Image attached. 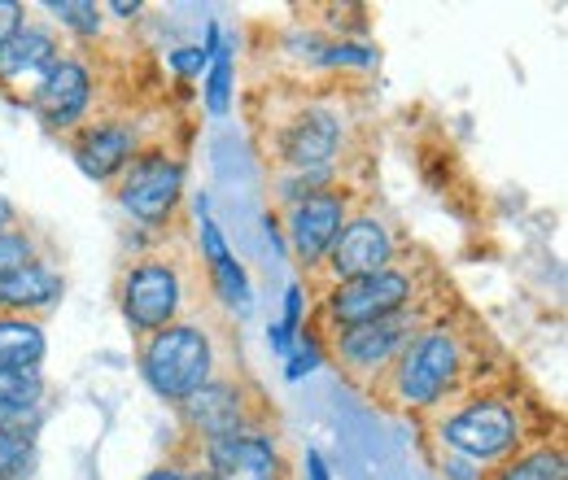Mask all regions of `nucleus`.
<instances>
[{"instance_id":"obj_1","label":"nucleus","mask_w":568,"mask_h":480,"mask_svg":"<svg viewBox=\"0 0 568 480\" xmlns=\"http://www.w3.org/2000/svg\"><path fill=\"white\" fill-rule=\"evenodd\" d=\"M141 367L144 380L162 398L189 402L202 385H211V341H206V333H197L189 324H166L162 333H153Z\"/></svg>"},{"instance_id":"obj_2","label":"nucleus","mask_w":568,"mask_h":480,"mask_svg":"<svg viewBox=\"0 0 568 480\" xmlns=\"http://www.w3.org/2000/svg\"><path fill=\"white\" fill-rule=\"evenodd\" d=\"M455 371H459V345L446 328H433L407 345L403 367H398V394L412 407H428L450 389Z\"/></svg>"},{"instance_id":"obj_3","label":"nucleus","mask_w":568,"mask_h":480,"mask_svg":"<svg viewBox=\"0 0 568 480\" xmlns=\"http://www.w3.org/2000/svg\"><path fill=\"white\" fill-rule=\"evenodd\" d=\"M516 437H520V423H516L511 407H503V402H473L468 411L442 423V441L473 463L507 455L516 446Z\"/></svg>"},{"instance_id":"obj_4","label":"nucleus","mask_w":568,"mask_h":480,"mask_svg":"<svg viewBox=\"0 0 568 480\" xmlns=\"http://www.w3.org/2000/svg\"><path fill=\"white\" fill-rule=\"evenodd\" d=\"M412 297V279L398 272H376L363 275V279H342L328 297V310L333 319H342L346 328L358 324H376V319H389L407 306Z\"/></svg>"},{"instance_id":"obj_5","label":"nucleus","mask_w":568,"mask_h":480,"mask_svg":"<svg viewBox=\"0 0 568 480\" xmlns=\"http://www.w3.org/2000/svg\"><path fill=\"white\" fill-rule=\"evenodd\" d=\"M180 188H184V171L175 157L166 153H144L128 166V180H123V206L132 210L141 223H162L175 202H180Z\"/></svg>"},{"instance_id":"obj_6","label":"nucleus","mask_w":568,"mask_h":480,"mask_svg":"<svg viewBox=\"0 0 568 480\" xmlns=\"http://www.w3.org/2000/svg\"><path fill=\"white\" fill-rule=\"evenodd\" d=\"M180 310V279L162 263H144L123 284V315L141 333H162Z\"/></svg>"},{"instance_id":"obj_7","label":"nucleus","mask_w":568,"mask_h":480,"mask_svg":"<svg viewBox=\"0 0 568 480\" xmlns=\"http://www.w3.org/2000/svg\"><path fill=\"white\" fill-rule=\"evenodd\" d=\"M328 254H333V275L342 284V279H363V275L389 272L394 241H389L385 223L355 218V223H342V232H337V241H333Z\"/></svg>"},{"instance_id":"obj_8","label":"nucleus","mask_w":568,"mask_h":480,"mask_svg":"<svg viewBox=\"0 0 568 480\" xmlns=\"http://www.w3.org/2000/svg\"><path fill=\"white\" fill-rule=\"evenodd\" d=\"M342 223H346V202L337 193H315V197L297 202L293 223H288V236H293L297 258L302 263H320L333 249Z\"/></svg>"},{"instance_id":"obj_9","label":"nucleus","mask_w":568,"mask_h":480,"mask_svg":"<svg viewBox=\"0 0 568 480\" xmlns=\"http://www.w3.org/2000/svg\"><path fill=\"white\" fill-rule=\"evenodd\" d=\"M88 96H92L88 70L79 62H53V70L40 79L31 105L49 127H71L74 119L88 110Z\"/></svg>"},{"instance_id":"obj_10","label":"nucleus","mask_w":568,"mask_h":480,"mask_svg":"<svg viewBox=\"0 0 568 480\" xmlns=\"http://www.w3.org/2000/svg\"><path fill=\"white\" fill-rule=\"evenodd\" d=\"M211 480H281V459L267 437H219L211 441Z\"/></svg>"},{"instance_id":"obj_11","label":"nucleus","mask_w":568,"mask_h":480,"mask_svg":"<svg viewBox=\"0 0 568 480\" xmlns=\"http://www.w3.org/2000/svg\"><path fill=\"white\" fill-rule=\"evenodd\" d=\"M337 140H342L337 119L324 114V110H311V114H302V119H293V123L284 127L281 153H284V162L297 166V171H306V166L320 171V166L333 157Z\"/></svg>"},{"instance_id":"obj_12","label":"nucleus","mask_w":568,"mask_h":480,"mask_svg":"<svg viewBox=\"0 0 568 480\" xmlns=\"http://www.w3.org/2000/svg\"><path fill=\"white\" fill-rule=\"evenodd\" d=\"M403 337H407V319L403 315H389V319H376V324H358V328H346V337H342V358L358 371H372L403 345Z\"/></svg>"},{"instance_id":"obj_13","label":"nucleus","mask_w":568,"mask_h":480,"mask_svg":"<svg viewBox=\"0 0 568 480\" xmlns=\"http://www.w3.org/2000/svg\"><path fill=\"white\" fill-rule=\"evenodd\" d=\"M184 411H189V423H193L197 432H206L211 441L241 432V394H236L232 385H202V389L184 402Z\"/></svg>"},{"instance_id":"obj_14","label":"nucleus","mask_w":568,"mask_h":480,"mask_svg":"<svg viewBox=\"0 0 568 480\" xmlns=\"http://www.w3.org/2000/svg\"><path fill=\"white\" fill-rule=\"evenodd\" d=\"M132 149H136V140H132L128 127L105 123V127H92L88 136L79 140L74 157H79V166H83L92 180H110L114 171H123V166L132 162Z\"/></svg>"},{"instance_id":"obj_15","label":"nucleus","mask_w":568,"mask_h":480,"mask_svg":"<svg viewBox=\"0 0 568 480\" xmlns=\"http://www.w3.org/2000/svg\"><path fill=\"white\" fill-rule=\"evenodd\" d=\"M53 53H58V44H53V35L49 31H40V27H18L4 44H0V74L4 79H27V74H36V70H53Z\"/></svg>"},{"instance_id":"obj_16","label":"nucleus","mask_w":568,"mask_h":480,"mask_svg":"<svg viewBox=\"0 0 568 480\" xmlns=\"http://www.w3.org/2000/svg\"><path fill=\"white\" fill-rule=\"evenodd\" d=\"M53 297H62V275L40 267V263L0 279V306H9V310H36V306H49Z\"/></svg>"},{"instance_id":"obj_17","label":"nucleus","mask_w":568,"mask_h":480,"mask_svg":"<svg viewBox=\"0 0 568 480\" xmlns=\"http://www.w3.org/2000/svg\"><path fill=\"white\" fill-rule=\"evenodd\" d=\"M202 249H206V258H211L223 302H232L236 310H250V279L241 272V263L227 254V245H223V236H219L214 223H202Z\"/></svg>"},{"instance_id":"obj_18","label":"nucleus","mask_w":568,"mask_h":480,"mask_svg":"<svg viewBox=\"0 0 568 480\" xmlns=\"http://www.w3.org/2000/svg\"><path fill=\"white\" fill-rule=\"evenodd\" d=\"M44 358V333L31 319H0V371H27Z\"/></svg>"},{"instance_id":"obj_19","label":"nucleus","mask_w":568,"mask_h":480,"mask_svg":"<svg viewBox=\"0 0 568 480\" xmlns=\"http://www.w3.org/2000/svg\"><path fill=\"white\" fill-rule=\"evenodd\" d=\"M44 394V380L36 367L27 371H0V423H22L27 415L36 411Z\"/></svg>"},{"instance_id":"obj_20","label":"nucleus","mask_w":568,"mask_h":480,"mask_svg":"<svg viewBox=\"0 0 568 480\" xmlns=\"http://www.w3.org/2000/svg\"><path fill=\"white\" fill-rule=\"evenodd\" d=\"M36 463V441L22 423H0V480H27Z\"/></svg>"},{"instance_id":"obj_21","label":"nucleus","mask_w":568,"mask_h":480,"mask_svg":"<svg viewBox=\"0 0 568 480\" xmlns=\"http://www.w3.org/2000/svg\"><path fill=\"white\" fill-rule=\"evenodd\" d=\"M498 480H565V455H556V450H538V455L511 463Z\"/></svg>"},{"instance_id":"obj_22","label":"nucleus","mask_w":568,"mask_h":480,"mask_svg":"<svg viewBox=\"0 0 568 480\" xmlns=\"http://www.w3.org/2000/svg\"><path fill=\"white\" fill-rule=\"evenodd\" d=\"M49 13H58L79 35H97L101 31V9L92 0H49Z\"/></svg>"},{"instance_id":"obj_23","label":"nucleus","mask_w":568,"mask_h":480,"mask_svg":"<svg viewBox=\"0 0 568 480\" xmlns=\"http://www.w3.org/2000/svg\"><path fill=\"white\" fill-rule=\"evenodd\" d=\"M211 53H214V70H211V79H206V105H211V114H227V96H232V62H227L223 49H211Z\"/></svg>"},{"instance_id":"obj_24","label":"nucleus","mask_w":568,"mask_h":480,"mask_svg":"<svg viewBox=\"0 0 568 480\" xmlns=\"http://www.w3.org/2000/svg\"><path fill=\"white\" fill-rule=\"evenodd\" d=\"M36 263V245L18 232H0V279Z\"/></svg>"},{"instance_id":"obj_25","label":"nucleus","mask_w":568,"mask_h":480,"mask_svg":"<svg viewBox=\"0 0 568 480\" xmlns=\"http://www.w3.org/2000/svg\"><path fill=\"white\" fill-rule=\"evenodd\" d=\"M297 319H302V288H297V284H288V293H284V324L281 328H272V345H276L281 354H288V345H293Z\"/></svg>"},{"instance_id":"obj_26","label":"nucleus","mask_w":568,"mask_h":480,"mask_svg":"<svg viewBox=\"0 0 568 480\" xmlns=\"http://www.w3.org/2000/svg\"><path fill=\"white\" fill-rule=\"evenodd\" d=\"M206 58L211 53H202V49H180V53H171V67L180 70V74H202Z\"/></svg>"},{"instance_id":"obj_27","label":"nucleus","mask_w":568,"mask_h":480,"mask_svg":"<svg viewBox=\"0 0 568 480\" xmlns=\"http://www.w3.org/2000/svg\"><path fill=\"white\" fill-rule=\"evenodd\" d=\"M18 27H22V9H18L13 0H0V44H4Z\"/></svg>"},{"instance_id":"obj_28","label":"nucleus","mask_w":568,"mask_h":480,"mask_svg":"<svg viewBox=\"0 0 568 480\" xmlns=\"http://www.w3.org/2000/svg\"><path fill=\"white\" fill-rule=\"evenodd\" d=\"M324 62H355V67H372V53H367V49H351V44H342V49H328V53H324Z\"/></svg>"},{"instance_id":"obj_29","label":"nucleus","mask_w":568,"mask_h":480,"mask_svg":"<svg viewBox=\"0 0 568 480\" xmlns=\"http://www.w3.org/2000/svg\"><path fill=\"white\" fill-rule=\"evenodd\" d=\"M315 362H320V354H315V349H302V354L288 362V380H297L302 371H315Z\"/></svg>"},{"instance_id":"obj_30","label":"nucleus","mask_w":568,"mask_h":480,"mask_svg":"<svg viewBox=\"0 0 568 480\" xmlns=\"http://www.w3.org/2000/svg\"><path fill=\"white\" fill-rule=\"evenodd\" d=\"M446 472H450V480H473V459H450Z\"/></svg>"},{"instance_id":"obj_31","label":"nucleus","mask_w":568,"mask_h":480,"mask_svg":"<svg viewBox=\"0 0 568 480\" xmlns=\"http://www.w3.org/2000/svg\"><path fill=\"white\" fill-rule=\"evenodd\" d=\"M306 468H311V480H333V477H328V468H324V459H320L315 450L306 455Z\"/></svg>"},{"instance_id":"obj_32","label":"nucleus","mask_w":568,"mask_h":480,"mask_svg":"<svg viewBox=\"0 0 568 480\" xmlns=\"http://www.w3.org/2000/svg\"><path fill=\"white\" fill-rule=\"evenodd\" d=\"M110 9H114V13H123V18H128V13H141V4H136V0H132V4H128V0H114Z\"/></svg>"},{"instance_id":"obj_33","label":"nucleus","mask_w":568,"mask_h":480,"mask_svg":"<svg viewBox=\"0 0 568 480\" xmlns=\"http://www.w3.org/2000/svg\"><path fill=\"white\" fill-rule=\"evenodd\" d=\"M9 218H13V206H9V202H4V197H0V232H4V227H9Z\"/></svg>"},{"instance_id":"obj_34","label":"nucleus","mask_w":568,"mask_h":480,"mask_svg":"<svg viewBox=\"0 0 568 480\" xmlns=\"http://www.w3.org/2000/svg\"><path fill=\"white\" fill-rule=\"evenodd\" d=\"M144 480H184V477H180V472H149Z\"/></svg>"}]
</instances>
